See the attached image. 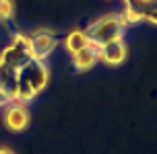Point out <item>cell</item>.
Masks as SVG:
<instances>
[{
	"label": "cell",
	"mask_w": 157,
	"mask_h": 154,
	"mask_svg": "<svg viewBox=\"0 0 157 154\" xmlns=\"http://www.w3.org/2000/svg\"><path fill=\"white\" fill-rule=\"evenodd\" d=\"M48 80H50V70H48L46 62H39L31 58L19 70V95H17V101L29 103L31 99H35L48 86Z\"/></svg>",
	"instance_id": "cell-1"
},
{
	"label": "cell",
	"mask_w": 157,
	"mask_h": 154,
	"mask_svg": "<svg viewBox=\"0 0 157 154\" xmlns=\"http://www.w3.org/2000/svg\"><path fill=\"white\" fill-rule=\"evenodd\" d=\"M126 21L122 19V15H103L99 19H95L93 23H89V27L85 29L87 37L93 45H103L108 41H116V39H124L126 33Z\"/></svg>",
	"instance_id": "cell-2"
},
{
	"label": "cell",
	"mask_w": 157,
	"mask_h": 154,
	"mask_svg": "<svg viewBox=\"0 0 157 154\" xmlns=\"http://www.w3.org/2000/svg\"><path fill=\"white\" fill-rule=\"evenodd\" d=\"M31 60V49H29V37L23 33H15L13 39L8 41V45L0 52V62H4L6 66L15 70H21Z\"/></svg>",
	"instance_id": "cell-3"
},
{
	"label": "cell",
	"mask_w": 157,
	"mask_h": 154,
	"mask_svg": "<svg viewBox=\"0 0 157 154\" xmlns=\"http://www.w3.org/2000/svg\"><path fill=\"white\" fill-rule=\"evenodd\" d=\"M29 37V49H31V58L33 60H39V62H46L50 56L56 52L58 47V37H56L52 31L48 29H37L33 31Z\"/></svg>",
	"instance_id": "cell-4"
},
{
	"label": "cell",
	"mask_w": 157,
	"mask_h": 154,
	"mask_svg": "<svg viewBox=\"0 0 157 154\" xmlns=\"http://www.w3.org/2000/svg\"><path fill=\"white\" fill-rule=\"evenodd\" d=\"M2 123L10 131H23L29 125L27 105L21 103V101H10L6 107H2Z\"/></svg>",
	"instance_id": "cell-5"
},
{
	"label": "cell",
	"mask_w": 157,
	"mask_h": 154,
	"mask_svg": "<svg viewBox=\"0 0 157 154\" xmlns=\"http://www.w3.org/2000/svg\"><path fill=\"white\" fill-rule=\"evenodd\" d=\"M126 41L124 39H116V41H108L103 45L97 47V56H99V62H103L105 66H120L122 62L126 60Z\"/></svg>",
	"instance_id": "cell-6"
},
{
	"label": "cell",
	"mask_w": 157,
	"mask_h": 154,
	"mask_svg": "<svg viewBox=\"0 0 157 154\" xmlns=\"http://www.w3.org/2000/svg\"><path fill=\"white\" fill-rule=\"evenodd\" d=\"M0 91L6 95L8 101H17L19 95V70L0 62Z\"/></svg>",
	"instance_id": "cell-7"
},
{
	"label": "cell",
	"mask_w": 157,
	"mask_h": 154,
	"mask_svg": "<svg viewBox=\"0 0 157 154\" xmlns=\"http://www.w3.org/2000/svg\"><path fill=\"white\" fill-rule=\"evenodd\" d=\"M71 62H72V68L77 70V72H89V70L95 68L97 62H99L97 45H93V43L85 45L83 49H78L77 54L71 56Z\"/></svg>",
	"instance_id": "cell-8"
},
{
	"label": "cell",
	"mask_w": 157,
	"mask_h": 154,
	"mask_svg": "<svg viewBox=\"0 0 157 154\" xmlns=\"http://www.w3.org/2000/svg\"><path fill=\"white\" fill-rule=\"evenodd\" d=\"M89 43H91V41H89V37H87L85 29H75L64 37V49H66L71 56L77 54L78 49H83V47L89 45Z\"/></svg>",
	"instance_id": "cell-9"
},
{
	"label": "cell",
	"mask_w": 157,
	"mask_h": 154,
	"mask_svg": "<svg viewBox=\"0 0 157 154\" xmlns=\"http://www.w3.org/2000/svg\"><path fill=\"white\" fill-rule=\"evenodd\" d=\"M15 16V2L13 0H0V23H8Z\"/></svg>",
	"instance_id": "cell-10"
},
{
	"label": "cell",
	"mask_w": 157,
	"mask_h": 154,
	"mask_svg": "<svg viewBox=\"0 0 157 154\" xmlns=\"http://www.w3.org/2000/svg\"><path fill=\"white\" fill-rule=\"evenodd\" d=\"M8 103H10V101H8V99H6V95H4V92L0 91V109H2V107H6Z\"/></svg>",
	"instance_id": "cell-11"
},
{
	"label": "cell",
	"mask_w": 157,
	"mask_h": 154,
	"mask_svg": "<svg viewBox=\"0 0 157 154\" xmlns=\"http://www.w3.org/2000/svg\"><path fill=\"white\" fill-rule=\"evenodd\" d=\"M0 154H15L13 150H8V148H0Z\"/></svg>",
	"instance_id": "cell-12"
}]
</instances>
